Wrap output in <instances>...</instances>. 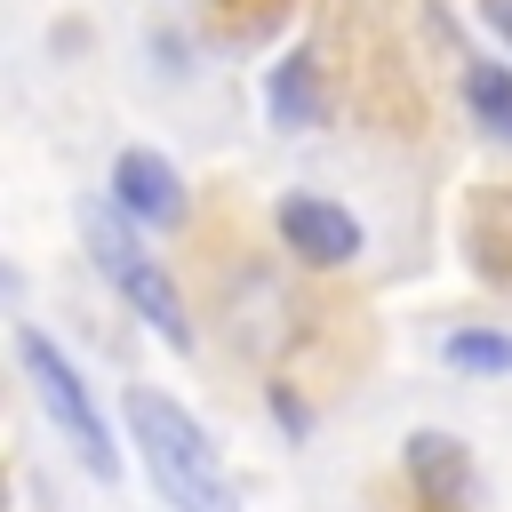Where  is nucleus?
<instances>
[{
	"label": "nucleus",
	"instance_id": "5",
	"mask_svg": "<svg viewBox=\"0 0 512 512\" xmlns=\"http://www.w3.org/2000/svg\"><path fill=\"white\" fill-rule=\"evenodd\" d=\"M112 200H120V216H136V224H176V216H184V176H176L160 152H120V160H112Z\"/></svg>",
	"mask_w": 512,
	"mask_h": 512
},
{
	"label": "nucleus",
	"instance_id": "7",
	"mask_svg": "<svg viewBox=\"0 0 512 512\" xmlns=\"http://www.w3.org/2000/svg\"><path fill=\"white\" fill-rule=\"evenodd\" d=\"M440 352H448V368H464V376H512V336H504V328H456Z\"/></svg>",
	"mask_w": 512,
	"mask_h": 512
},
{
	"label": "nucleus",
	"instance_id": "1",
	"mask_svg": "<svg viewBox=\"0 0 512 512\" xmlns=\"http://www.w3.org/2000/svg\"><path fill=\"white\" fill-rule=\"evenodd\" d=\"M128 432H136V456L152 472V488L168 496V512H240L232 496V472L216 464L208 432L168 400V392H128Z\"/></svg>",
	"mask_w": 512,
	"mask_h": 512
},
{
	"label": "nucleus",
	"instance_id": "2",
	"mask_svg": "<svg viewBox=\"0 0 512 512\" xmlns=\"http://www.w3.org/2000/svg\"><path fill=\"white\" fill-rule=\"evenodd\" d=\"M16 360H24V376H32V392H40V408L64 424V440H72V456L96 472V480H112L120 472V456H112V432H104V416H96V400H88V384H80V368L40 336V328H16Z\"/></svg>",
	"mask_w": 512,
	"mask_h": 512
},
{
	"label": "nucleus",
	"instance_id": "4",
	"mask_svg": "<svg viewBox=\"0 0 512 512\" xmlns=\"http://www.w3.org/2000/svg\"><path fill=\"white\" fill-rule=\"evenodd\" d=\"M280 240H288L304 264H352V256H360L352 208H336V200H320V192H288V200H280Z\"/></svg>",
	"mask_w": 512,
	"mask_h": 512
},
{
	"label": "nucleus",
	"instance_id": "3",
	"mask_svg": "<svg viewBox=\"0 0 512 512\" xmlns=\"http://www.w3.org/2000/svg\"><path fill=\"white\" fill-rule=\"evenodd\" d=\"M88 248H96L104 280H112V288H120V296H128V304L152 320V336L184 352V344H192V320H184V296H176V280H168V272H160V264H152V256H144V248H136L120 224H112V216H88Z\"/></svg>",
	"mask_w": 512,
	"mask_h": 512
},
{
	"label": "nucleus",
	"instance_id": "9",
	"mask_svg": "<svg viewBox=\"0 0 512 512\" xmlns=\"http://www.w3.org/2000/svg\"><path fill=\"white\" fill-rule=\"evenodd\" d=\"M488 24H496V32L512 40V0H488Z\"/></svg>",
	"mask_w": 512,
	"mask_h": 512
},
{
	"label": "nucleus",
	"instance_id": "6",
	"mask_svg": "<svg viewBox=\"0 0 512 512\" xmlns=\"http://www.w3.org/2000/svg\"><path fill=\"white\" fill-rule=\"evenodd\" d=\"M272 120L280 128H312L320 120V88H312V56H288L272 72Z\"/></svg>",
	"mask_w": 512,
	"mask_h": 512
},
{
	"label": "nucleus",
	"instance_id": "8",
	"mask_svg": "<svg viewBox=\"0 0 512 512\" xmlns=\"http://www.w3.org/2000/svg\"><path fill=\"white\" fill-rule=\"evenodd\" d=\"M464 104L480 112L488 136H512V72H504V64H472V72H464Z\"/></svg>",
	"mask_w": 512,
	"mask_h": 512
}]
</instances>
